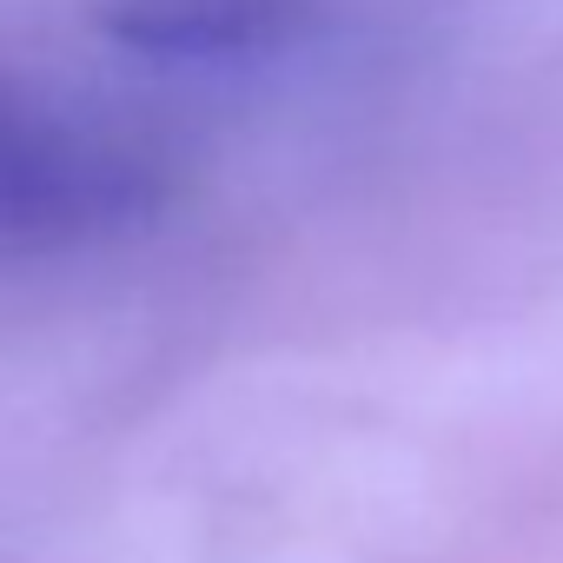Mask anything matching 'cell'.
Wrapping results in <instances>:
<instances>
[{
	"mask_svg": "<svg viewBox=\"0 0 563 563\" xmlns=\"http://www.w3.org/2000/svg\"><path fill=\"white\" fill-rule=\"evenodd\" d=\"M166 192L173 179L146 146L34 113L14 159L0 166V245H21V252L93 245L153 219Z\"/></svg>",
	"mask_w": 563,
	"mask_h": 563,
	"instance_id": "cell-1",
	"label": "cell"
},
{
	"mask_svg": "<svg viewBox=\"0 0 563 563\" xmlns=\"http://www.w3.org/2000/svg\"><path fill=\"white\" fill-rule=\"evenodd\" d=\"M306 0H100L107 41L153 60H252L299 41Z\"/></svg>",
	"mask_w": 563,
	"mask_h": 563,
	"instance_id": "cell-2",
	"label": "cell"
},
{
	"mask_svg": "<svg viewBox=\"0 0 563 563\" xmlns=\"http://www.w3.org/2000/svg\"><path fill=\"white\" fill-rule=\"evenodd\" d=\"M34 113H41V107H27L8 80H0V166L14 159V146H21V133L34 126Z\"/></svg>",
	"mask_w": 563,
	"mask_h": 563,
	"instance_id": "cell-3",
	"label": "cell"
}]
</instances>
